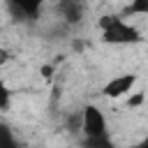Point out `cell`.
<instances>
[{
  "instance_id": "6da1fadb",
  "label": "cell",
  "mask_w": 148,
  "mask_h": 148,
  "mask_svg": "<svg viewBox=\"0 0 148 148\" xmlns=\"http://www.w3.org/2000/svg\"><path fill=\"white\" fill-rule=\"evenodd\" d=\"M99 28H102V42L104 44H113V46H118V44H139L143 39L141 32L132 23H127L123 16H113V14L102 16Z\"/></svg>"
},
{
  "instance_id": "9c48e42d",
  "label": "cell",
  "mask_w": 148,
  "mask_h": 148,
  "mask_svg": "<svg viewBox=\"0 0 148 148\" xmlns=\"http://www.w3.org/2000/svg\"><path fill=\"white\" fill-rule=\"evenodd\" d=\"M141 102H143V92H136V95H132V97H130V102H127V104H130V106H139Z\"/></svg>"
},
{
  "instance_id": "5b68a950",
  "label": "cell",
  "mask_w": 148,
  "mask_h": 148,
  "mask_svg": "<svg viewBox=\"0 0 148 148\" xmlns=\"http://www.w3.org/2000/svg\"><path fill=\"white\" fill-rule=\"evenodd\" d=\"M58 12L65 18V23H79L83 18L86 5L79 2V0H62V2H58Z\"/></svg>"
},
{
  "instance_id": "8fae6325",
  "label": "cell",
  "mask_w": 148,
  "mask_h": 148,
  "mask_svg": "<svg viewBox=\"0 0 148 148\" xmlns=\"http://www.w3.org/2000/svg\"><path fill=\"white\" fill-rule=\"evenodd\" d=\"M134 148H148V141H141L139 146H134Z\"/></svg>"
},
{
  "instance_id": "52a82bcc",
  "label": "cell",
  "mask_w": 148,
  "mask_h": 148,
  "mask_svg": "<svg viewBox=\"0 0 148 148\" xmlns=\"http://www.w3.org/2000/svg\"><path fill=\"white\" fill-rule=\"evenodd\" d=\"M81 146H83V148H116L109 134H106V136H97V139H83Z\"/></svg>"
},
{
  "instance_id": "8992f818",
  "label": "cell",
  "mask_w": 148,
  "mask_h": 148,
  "mask_svg": "<svg viewBox=\"0 0 148 148\" xmlns=\"http://www.w3.org/2000/svg\"><path fill=\"white\" fill-rule=\"evenodd\" d=\"M0 148H21L18 141H16V134L9 125L0 123Z\"/></svg>"
},
{
  "instance_id": "277c9868",
  "label": "cell",
  "mask_w": 148,
  "mask_h": 148,
  "mask_svg": "<svg viewBox=\"0 0 148 148\" xmlns=\"http://www.w3.org/2000/svg\"><path fill=\"white\" fill-rule=\"evenodd\" d=\"M136 83V74H120L116 79H111L104 88H102V95L104 97H120L125 92H130Z\"/></svg>"
},
{
  "instance_id": "7a4b0ae2",
  "label": "cell",
  "mask_w": 148,
  "mask_h": 148,
  "mask_svg": "<svg viewBox=\"0 0 148 148\" xmlns=\"http://www.w3.org/2000/svg\"><path fill=\"white\" fill-rule=\"evenodd\" d=\"M81 134H83V139H97V136L109 134V125H106V118H104L99 106H95V104L83 106V111H81Z\"/></svg>"
},
{
  "instance_id": "3957f363",
  "label": "cell",
  "mask_w": 148,
  "mask_h": 148,
  "mask_svg": "<svg viewBox=\"0 0 148 148\" xmlns=\"http://www.w3.org/2000/svg\"><path fill=\"white\" fill-rule=\"evenodd\" d=\"M7 9L18 21H32L42 12V0H12L7 2Z\"/></svg>"
},
{
  "instance_id": "30bf717a",
  "label": "cell",
  "mask_w": 148,
  "mask_h": 148,
  "mask_svg": "<svg viewBox=\"0 0 148 148\" xmlns=\"http://www.w3.org/2000/svg\"><path fill=\"white\" fill-rule=\"evenodd\" d=\"M9 58H12V53H9V49H0V65H5V62H9Z\"/></svg>"
},
{
  "instance_id": "ba28073f",
  "label": "cell",
  "mask_w": 148,
  "mask_h": 148,
  "mask_svg": "<svg viewBox=\"0 0 148 148\" xmlns=\"http://www.w3.org/2000/svg\"><path fill=\"white\" fill-rule=\"evenodd\" d=\"M9 97H12V90L7 88V83L0 79V111L9 106Z\"/></svg>"
}]
</instances>
